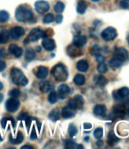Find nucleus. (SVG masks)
Wrapping results in <instances>:
<instances>
[{"mask_svg": "<svg viewBox=\"0 0 129 149\" xmlns=\"http://www.w3.org/2000/svg\"><path fill=\"white\" fill-rule=\"evenodd\" d=\"M113 113L118 116H124L127 113V107L125 103H119L113 106Z\"/></svg>", "mask_w": 129, "mask_h": 149, "instance_id": "1a4fd4ad", "label": "nucleus"}, {"mask_svg": "<svg viewBox=\"0 0 129 149\" xmlns=\"http://www.w3.org/2000/svg\"><path fill=\"white\" fill-rule=\"evenodd\" d=\"M119 141V139L115 136L113 132H109L108 134V144L110 146H113L115 143H117Z\"/></svg>", "mask_w": 129, "mask_h": 149, "instance_id": "cd10ccee", "label": "nucleus"}, {"mask_svg": "<svg viewBox=\"0 0 129 149\" xmlns=\"http://www.w3.org/2000/svg\"><path fill=\"white\" fill-rule=\"evenodd\" d=\"M37 138V135H36V130H35L34 128H33V130L31 132V135H30V139H32V140H34Z\"/></svg>", "mask_w": 129, "mask_h": 149, "instance_id": "de8ad7c7", "label": "nucleus"}, {"mask_svg": "<svg viewBox=\"0 0 129 149\" xmlns=\"http://www.w3.org/2000/svg\"><path fill=\"white\" fill-rule=\"evenodd\" d=\"M74 83L77 86H82L85 83V77L82 74H76L74 77Z\"/></svg>", "mask_w": 129, "mask_h": 149, "instance_id": "c85d7f7f", "label": "nucleus"}, {"mask_svg": "<svg viewBox=\"0 0 129 149\" xmlns=\"http://www.w3.org/2000/svg\"><path fill=\"white\" fill-rule=\"evenodd\" d=\"M20 106V102L18 99L12 97V98L8 99L5 102V108L6 109L10 112H14L18 110Z\"/></svg>", "mask_w": 129, "mask_h": 149, "instance_id": "423d86ee", "label": "nucleus"}, {"mask_svg": "<svg viewBox=\"0 0 129 149\" xmlns=\"http://www.w3.org/2000/svg\"><path fill=\"white\" fill-rule=\"evenodd\" d=\"M62 20H63L62 15H57L56 18V22L57 24H60V23H62Z\"/></svg>", "mask_w": 129, "mask_h": 149, "instance_id": "3c124183", "label": "nucleus"}, {"mask_svg": "<svg viewBox=\"0 0 129 149\" xmlns=\"http://www.w3.org/2000/svg\"><path fill=\"white\" fill-rule=\"evenodd\" d=\"M57 99H58V96H57L56 93L55 91H52L49 93V96L48 97V101L50 102L51 104H54L57 102Z\"/></svg>", "mask_w": 129, "mask_h": 149, "instance_id": "c9c22d12", "label": "nucleus"}, {"mask_svg": "<svg viewBox=\"0 0 129 149\" xmlns=\"http://www.w3.org/2000/svg\"><path fill=\"white\" fill-rule=\"evenodd\" d=\"M27 117H28L27 113H21V114L18 117V119H20V120H25Z\"/></svg>", "mask_w": 129, "mask_h": 149, "instance_id": "09e8293b", "label": "nucleus"}, {"mask_svg": "<svg viewBox=\"0 0 129 149\" xmlns=\"http://www.w3.org/2000/svg\"><path fill=\"white\" fill-rule=\"evenodd\" d=\"M69 107H70L71 109H75L76 110L77 109V104L76 102H75V99H71L69 101V105H68Z\"/></svg>", "mask_w": 129, "mask_h": 149, "instance_id": "79ce46f5", "label": "nucleus"}, {"mask_svg": "<svg viewBox=\"0 0 129 149\" xmlns=\"http://www.w3.org/2000/svg\"><path fill=\"white\" fill-rule=\"evenodd\" d=\"M23 140H24V135L22 134V132H18V135H17L16 138H13L12 135L9 136V141L13 145H18V144H21Z\"/></svg>", "mask_w": 129, "mask_h": 149, "instance_id": "412c9836", "label": "nucleus"}, {"mask_svg": "<svg viewBox=\"0 0 129 149\" xmlns=\"http://www.w3.org/2000/svg\"><path fill=\"white\" fill-rule=\"evenodd\" d=\"M55 20V17L53 14L51 13H49V14L46 15L43 19V22L45 24H49V23H52L53 21Z\"/></svg>", "mask_w": 129, "mask_h": 149, "instance_id": "f704fd0d", "label": "nucleus"}, {"mask_svg": "<svg viewBox=\"0 0 129 149\" xmlns=\"http://www.w3.org/2000/svg\"><path fill=\"white\" fill-rule=\"evenodd\" d=\"M15 19L18 22H29L33 19V13L31 9L27 6H20L15 12Z\"/></svg>", "mask_w": 129, "mask_h": 149, "instance_id": "f257e3e1", "label": "nucleus"}, {"mask_svg": "<svg viewBox=\"0 0 129 149\" xmlns=\"http://www.w3.org/2000/svg\"><path fill=\"white\" fill-rule=\"evenodd\" d=\"M35 9L39 14H44L49 9V4L46 1H38L35 3Z\"/></svg>", "mask_w": 129, "mask_h": 149, "instance_id": "6e6552de", "label": "nucleus"}, {"mask_svg": "<svg viewBox=\"0 0 129 149\" xmlns=\"http://www.w3.org/2000/svg\"><path fill=\"white\" fill-rule=\"evenodd\" d=\"M76 114L75 109H71L69 106H66L64 107V109L62 111V116L64 118H71L74 117Z\"/></svg>", "mask_w": 129, "mask_h": 149, "instance_id": "6ab92c4d", "label": "nucleus"}, {"mask_svg": "<svg viewBox=\"0 0 129 149\" xmlns=\"http://www.w3.org/2000/svg\"><path fill=\"white\" fill-rule=\"evenodd\" d=\"M10 76L12 81L18 86H24L28 84V80L24 73L18 68H12L11 70Z\"/></svg>", "mask_w": 129, "mask_h": 149, "instance_id": "f03ea898", "label": "nucleus"}, {"mask_svg": "<svg viewBox=\"0 0 129 149\" xmlns=\"http://www.w3.org/2000/svg\"><path fill=\"white\" fill-rule=\"evenodd\" d=\"M128 44H129V41H128Z\"/></svg>", "mask_w": 129, "mask_h": 149, "instance_id": "0e129e2a", "label": "nucleus"}, {"mask_svg": "<svg viewBox=\"0 0 129 149\" xmlns=\"http://www.w3.org/2000/svg\"><path fill=\"white\" fill-rule=\"evenodd\" d=\"M43 47L45 50L48 51H52L55 49L56 47V43H55L54 40L51 38H45L42 41Z\"/></svg>", "mask_w": 129, "mask_h": 149, "instance_id": "4468645a", "label": "nucleus"}, {"mask_svg": "<svg viewBox=\"0 0 129 149\" xmlns=\"http://www.w3.org/2000/svg\"><path fill=\"white\" fill-rule=\"evenodd\" d=\"M53 84H51L49 81H44L41 83L40 85V90L43 93H47L49 91L53 90Z\"/></svg>", "mask_w": 129, "mask_h": 149, "instance_id": "aec40b11", "label": "nucleus"}, {"mask_svg": "<svg viewBox=\"0 0 129 149\" xmlns=\"http://www.w3.org/2000/svg\"><path fill=\"white\" fill-rule=\"evenodd\" d=\"M67 54L71 57H77L82 54L80 47H77L75 45H69L67 48Z\"/></svg>", "mask_w": 129, "mask_h": 149, "instance_id": "f8f14e48", "label": "nucleus"}, {"mask_svg": "<svg viewBox=\"0 0 129 149\" xmlns=\"http://www.w3.org/2000/svg\"><path fill=\"white\" fill-rule=\"evenodd\" d=\"M58 92H59V95L60 99L64 100L68 96V95L70 93V88L68 85L65 84H62L58 87Z\"/></svg>", "mask_w": 129, "mask_h": 149, "instance_id": "2eb2a0df", "label": "nucleus"}, {"mask_svg": "<svg viewBox=\"0 0 129 149\" xmlns=\"http://www.w3.org/2000/svg\"><path fill=\"white\" fill-rule=\"evenodd\" d=\"M52 74L55 80L59 82H64L68 78V72L64 65L57 64L52 70Z\"/></svg>", "mask_w": 129, "mask_h": 149, "instance_id": "7ed1b4c3", "label": "nucleus"}, {"mask_svg": "<svg viewBox=\"0 0 129 149\" xmlns=\"http://www.w3.org/2000/svg\"><path fill=\"white\" fill-rule=\"evenodd\" d=\"M2 100H3V95H2V94H0V102H2Z\"/></svg>", "mask_w": 129, "mask_h": 149, "instance_id": "6e6d98bb", "label": "nucleus"}, {"mask_svg": "<svg viewBox=\"0 0 129 149\" xmlns=\"http://www.w3.org/2000/svg\"><path fill=\"white\" fill-rule=\"evenodd\" d=\"M78 129L73 124H71L69 127V134L71 137H74L77 135Z\"/></svg>", "mask_w": 129, "mask_h": 149, "instance_id": "4c0bfd02", "label": "nucleus"}, {"mask_svg": "<svg viewBox=\"0 0 129 149\" xmlns=\"http://www.w3.org/2000/svg\"><path fill=\"white\" fill-rule=\"evenodd\" d=\"M87 8V2L84 1V0H81L78 3V6H77V12L79 14H84L85 13V11Z\"/></svg>", "mask_w": 129, "mask_h": 149, "instance_id": "a878e982", "label": "nucleus"}, {"mask_svg": "<svg viewBox=\"0 0 129 149\" xmlns=\"http://www.w3.org/2000/svg\"><path fill=\"white\" fill-rule=\"evenodd\" d=\"M6 68V63L2 61H0V72L3 71Z\"/></svg>", "mask_w": 129, "mask_h": 149, "instance_id": "8fccbe9b", "label": "nucleus"}, {"mask_svg": "<svg viewBox=\"0 0 129 149\" xmlns=\"http://www.w3.org/2000/svg\"><path fill=\"white\" fill-rule=\"evenodd\" d=\"M32 120H33V118H30V117H27V118L25 119V123H26L27 128L28 129L29 128H30V124L32 123Z\"/></svg>", "mask_w": 129, "mask_h": 149, "instance_id": "49530a36", "label": "nucleus"}, {"mask_svg": "<svg viewBox=\"0 0 129 149\" xmlns=\"http://www.w3.org/2000/svg\"><path fill=\"white\" fill-rule=\"evenodd\" d=\"M96 59H97V61L99 63H104V61H105V57H103V55H101V54L96 56Z\"/></svg>", "mask_w": 129, "mask_h": 149, "instance_id": "c03bdc74", "label": "nucleus"}, {"mask_svg": "<svg viewBox=\"0 0 129 149\" xmlns=\"http://www.w3.org/2000/svg\"><path fill=\"white\" fill-rule=\"evenodd\" d=\"M129 96V89L128 87H122L119 89L117 92L113 93V97L117 100H121Z\"/></svg>", "mask_w": 129, "mask_h": 149, "instance_id": "9b49d317", "label": "nucleus"}, {"mask_svg": "<svg viewBox=\"0 0 129 149\" xmlns=\"http://www.w3.org/2000/svg\"><path fill=\"white\" fill-rule=\"evenodd\" d=\"M2 89H3V85H2V84L0 82V90H2Z\"/></svg>", "mask_w": 129, "mask_h": 149, "instance_id": "4d7b16f0", "label": "nucleus"}, {"mask_svg": "<svg viewBox=\"0 0 129 149\" xmlns=\"http://www.w3.org/2000/svg\"><path fill=\"white\" fill-rule=\"evenodd\" d=\"M91 53L94 56L99 55L101 53V47H99V45H94L91 49Z\"/></svg>", "mask_w": 129, "mask_h": 149, "instance_id": "ea45409f", "label": "nucleus"}, {"mask_svg": "<svg viewBox=\"0 0 129 149\" xmlns=\"http://www.w3.org/2000/svg\"><path fill=\"white\" fill-rule=\"evenodd\" d=\"M97 70L100 74H104L106 72H107L108 68H107V65L104 63H100L97 67Z\"/></svg>", "mask_w": 129, "mask_h": 149, "instance_id": "58836bf2", "label": "nucleus"}, {"mask_svg": "<svg viewBox=\"0 0 129 149\" xmlns=\"http://www.w3.org/2000/svg\"><path fill=\"white\" fill-rule=\"evenodd\" d=\"M119 6H120L121 8H124V9H125V8H128L129 7L128 3L125 2V1H121V2H119Z\"/></svg>", "mask_w": 129, "mask_h": 149, "instance_id": "a18cd8bd", "label": "nucleus"}, {"mask_svg": "<svg viewBox=\"0 0 129 149\" xmlns=\"http://www.w3.org/2000/svg\"><path fill=\"white\" fill-rule=\"evenodd\" d=\"M9 39V34L7 31H2L0 32V44H6Z\"/></svg>", "mask_w": 129, "mask_h": 149, "instance_id": "c756f323", "label": "nucleus"}, {"mask_svg": "<svg viewBox=\"0 0 129 149\" xmlns=\"http://www.w3.org/2000/svg\"><path fill=\"white\" fill-rule=\"evenodd\" d=\"M123 63H124V61H121V60L117 59V58H115V57L112 58V59L109 61V66H111L112 68H120L121 66H122Z\"/></svg>", "mask_w": 129, "mask_h": 149, "instance_id": "bb28decb", "label": "nucleus"}, {"mask_svg": "<svg viewBox=\"0 0 129 149\" xmlns=\"http://www.w3.org/2000/svg\"><path fill=\"white\" fill-rule=\"evenodd\" d=\"M25 34V30L21 26H16L12 28L10 31L11 37L13 39H18L21 38Z\"/></svg>", "mask_w": 129, "mask_h": 149, "instance_id": "9d476101", "label": "nucleus"}, {"mask_svg": "<svg viewBox=\"0 0 129 149\" xmlns=\"http://www.w3.org/2000/svg\"><path fill=\"white\" fill-rule=\"evenodd\" d=\"M97 145L98 147H101V146H103V141H101V140H99V141L97 142Z\"/></svg>", "mask_w": 129, "mask_h": 149, "instance_id": "864d4df0", "label": "nucleus"}, {"mask_svg": "<svg viewBox=\"0 0 129 149\" xmlns=\"http://www.w3.org/2000/svg\"><path fill=\"white\" fill-rule=\"evenodd\" d=\"M75 102H76V104H77V109H82L83 106H84V99L80 95H77L75 96Z\"/></svg>", "mask_w": 129, "mask_h": 149, "instance_id": "2f4dec72", "label": "nucleus"}, {"mask_svg": "<svg viewBox=\"0 0 129 149\" xmlns=\"http://www.w3.org/2000/svg\"><path fill=\"white\" fill-rule=\"evenodd\" d=\"M116 36H117L116 30L114 28H112V27L106 28V29L103 30V32L101 33V37L106 41H113L116 38Z\"/></svg>", "mask_w": 129, "mask_h": 149, "instance_id": "39448f33", "label": "nucleus"}, {"mask_svg": "<svg viewBox=\"0 0 129 149\" xmlns=\"http://www.w3.org/2000/svg\"><path fill=\"white\" fill-rule=\"evenodd\" d=\"M61 113L58 109H55L51 111L49 114V118L53 122H56V121L60 119Z\"/></svg>", "mask_w": 129, "mask_h": 149, "instance_id": "b1692460", "label": "nucleus"}, {"mask_svg": "<svg viewBox=\"0 0 129 149\" xmlns=\"http://www.w3.org/2000/svg\"><path fill=\"white\" fill-rule=\"evenodd\" d=\"M106 106L103 105H97L93 108V114L99 117H103L106 115Z\"/></svg>", "mask_w": 129, "mask_h": 149, "instance_id": "a211bd4d", "label": "nucleus"}, {"mask_svg": "<svg viewBox=\"0 0 129 149\" xmlns=\"http://www.w3.org/2000/svg\"><path fill=\"white\" fill-rule=\"evenodd\" d=\"M47 36V31H42L40 29H34L32 31H30L27 37L24 41V44L27 45V44L30 43V42H35V41H36L41 38H45Z\"/></svg>", "mask_w": 129, "mask_h": 149, "instance_id": "20e7f679", "label": "nucleus"}, {"mask_svg": "<svg viewBox=\"0 0 129 149\" xmlns=\"http://www.w3.org/2000/svg\"><path fill=\"white\" fill-rule=\"evenodd\" d=\"M92 2H98V1H99V0H91Z\"/></svg>", "mask_w": 129, "mask_h": 149, "instance_id": "052dcab7", "label": "nucleus"}, {"mask_svg": "<svg viewBox=\"0 0 129 149\" xmlns=\"http://www.w3.org/2000/svg\"><path fill=\"white\" fill-rule=\"evenodd\" d=\"M103 135V130L102 128H97L93 132V136L97 139H101Z\"/></svg>", "mask_w": 129, "mask_h": 149, "instance_id": "e433bc0d", "label": "nucleus"}, {"mask_svg": "<svg viewBox=\"0 0 129 149\" xmlns=\"http://www.w3.org/2000/svg\"><path fill=\"white\" fill-rule=\"evenodd\" d=\"M86 43H87V38H86L85 36L78 35V36H75L73 38V45H75L77 47H83V46H84L86 45Z\"/></svg>", "mask_w": 129, "mask_h": 149, "instance_id": "f3484780", "label": "nucleus"}, {"mask_svg": "<svg viewBox=\"0 0 129 149\" xmlns=\"http://www.w3.org/2000/svg\"><path fill=\"white\" fill-rule=\"evenodd\" d=\"M65 148L69 149H72V148H84L81 145H77L75 142L71 140L67 141L66 144H65Z\"/></svg>", "mask_w": 129, "mask_h": 149, "instance_id": "7c9ffc66", "label": "nucleus"}, {"mask_svg": "<svg viewBox=\"0 0 129 149\" xmlns=\"http://www.w3.org/2000/svg\"><path fill=\"white\" fill-rule=\"evenodd\" d=\"M94 81L96 82V84L99 86H105L107 84L108 81H107L106 78L105 77H103L102 75H98V76H96L95 77V79H94Z\"/></svg>", "mask_w": 129, "mask_h": 149, "instance_id": "393cba45", "label": "nucleus"}, {"mask_svg": "<svg viewBox=\"0 0 129 149\" xmlns=\"http://www.w3.org/2000/svg\"><path fill=\"white\" fill-rule=\"evenodd\" d=\"M48 68L44 67V66H40L34 70L35 76L39 79H44L48 76Z\"/></svg>", "mask_w": 129, "mask_h": 149, "instance_id": "ddd939ff", "label": "nucleus"}, {"mask_svg": "<svg viewBox=\"0 0 129 149\" xmlns=\"http://www.w3.org/2000/svg\"><path fill=\"white\" fill-rule=\"evenodd\" d=\"M64 9V5L62 2H57L55 5L54 10L56 13H62Z\"/></svg>", "mask_w": 129, "mask_h": 149, "instance_id": "473e14b6", "label": "nucleus"}, {"mask_svg": "<svg viewBox=\"0 0 129 149\" xmlns=\"http://www.w3.org/2000/svg\"><path fill=\"white\" fill-rule=\"evenodd\" d=\"M9 119H10V117H5V118H3L2 120H1V125H2V127L3 129L5 128L6 125H7L8 122L9 121Z\"/></svg>", "mask_w": 129, "mask_h": 149, "instance_id": "37998d69", "label": "nucleus"}, {"mask_svg": "<svg viewBox=\"0 0 129 149\" xmlns=\"http://www.w3.org/2000/svg\"><path fill=\"white\" fill-rule=\"evenodd\" d=\"M127 113L129 115V106H127Z\"/></svg>", "mask_w": 129, "mask_h": 149, "instance_id": "bf43d9fd", "label": "nucleus"}, {"mask_svg": "<svg viewBox=\"0 0 129 149\" xmlns=\"http://www.w3.org/2000/svg\"><path fill=\"white\" fill-rule=\"evenodd\" d=\"M125 1H129V0H125Z\"/></svg>", "mask_w": 129, "mask_h": 149, "instance_id": "e2e57ef3", "label": "nucleus"}, {"mask_svg": "<svg viewBox=\"0 0 129 149\" xmlns=\"http://www.w3.org/2000/svg\"><path fill=\"white\" fill-rule=\"evenodd\" d=\"M92 128V124L89 123H84V129H91Z\"/></svg>", "mask_w": 129, "mask_h": 149, "instance_id": "603ef678", "label": "nucleus"}, {"mask_svg": "<svg viewBox=\"0 0 129 149\" xmlns=\"http://www.w3.org/2000/svg\"><path fill=\"white\" fill-rule=\"evenodd\" d=\"M113 57L121 60L125 62L128 58V51L124 47H119L115 49L113 53Z\"/></svg>", "mask_w": 129, "mask_h": 149, "instance_id": "0eeeda50", "label": "nucleus"}, {"mask_svg": "<svg viewBox=\"0 0 129 149\" xmlns=\"http://www.w3.org/2000/svg\"><path fill=\"white\" fill-rule=\"evenodd\" d=\"M8 51L12 54V55H14L15 57H20L22 55L23 50L21 47H18L16 45H11L8 47Z\"/></svg>", "mask_w": 129, "mask_h": 149, "instance_id": "dca6fc26", "label": "nucleus"}, {"mask_svg": "<svg viewBox=\"0 0 129 149\" xmlns=\"http://www.w3.org/2000/svg\"><path fill=\"white\" fill-rule=\"evenodd\" d=\"M77 69L80 72H86L88 70L89 65L85 60H81L77 63Z\"/></svg>", "mask_w": 129, "mask_h": 149, "instance_id": "4be33fe9", "label": "nucleus"}, {"mask_svg": "<svg viewBox=\"0 0 129 149\" xmlns=\"http://www.w3.org/2000/svg\"><path fill=\"white\" fill-rule=\"evenodd\" d=\"M9 19V14L6 11H0V22H6Z\"/></svg>", "mask_w": 129, "mask_h": 149, "instance_id": "72a5a7b5", "label": "nucleus"}, {"mask_svg": "<svg viewBox=\"0 0 129 149\" xmlns=\"http://www.w3.org/2000/svg\"><path fill=\"white\" fill-rule=\"evenodd\" d=\"M9 96H12V97H14V98H17L18 96H20L21 92L20 90H18V89H14V90H12L9 92Z\"/></svg>", "mask_w": 129, "mask_h": 149, "instance_id": "a19ab883", "label": "nucleus"}, {"mask_svg": "<svg viewBox=\"0 0 129 149\" xmlns=\"http://www.w3.org/2000/svg\"><path fill=\"white\" fill-rule=\"evenodd\" d=\"M89 139H90V138H89V137H86V138L84 139V141H88Z\"/></svg>", "mask_w": 129, "mask_h": 149, "instance_id": "13d9d810", "label": "nucleus"}, {"mask_svg": "<svg viewBox=\"0 0 129 149\" xmlns=\"http://www.w3.org/2000/svg\"><path fill=\"white\" fill-rule=\"evenodd\" d=\"M36 57V54L35 51L31 48V47H28L27 48L25 51V55H24V59L26 60L27 61H31L34 59Z\"/></svg>", "mask_w": 129, "mask_h": 149, "instance_id": "5701e85b", "label": "nucleus"}, {"mask_svg": "<svg viewBox=\"0 0 129 149\" xmlns=\"http://www.w3.org/2000/svg\"><path fill=\"white\" fill-rule=\"evenodd\" d=\"M2 136H1V135H0V141H2Z\"/></svg>", "mask_w": 129, "mask_h": 149, "instance_id": "680f3d73", "label": "nucleus"}, {"mask_svg": "<svg viewBox=\"0 0 129 149\" xmlns=\"http://www.w3.org/2000/svg\"><path fill=\"white\" fill-rule=\"evenodd\" d=\"M21 148L22 149H24V148L33 149V147H31V146H28V145H25V146H23V147H21Z\"/></svg>", "mask_w": 129, "mask_h": 149, "instance_id": "5fc2aeb1", "label": "nucleus"}]
</instances>
